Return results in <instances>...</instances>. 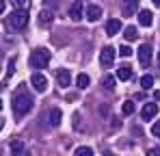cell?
Wrapping results in <instances>:
<instances>
[{"label": "cell", "mask_w": 160, "mask_h": 156, "mask_svg": "<svg viewBox=\"0 0 160 156\" xmlns=\"http://www.w3.org/2000/svg\"><path fill=\"white\" fill-rule=\"evenodd\" d=\"M30 108H32V98L28 96L24 89H20V91L15 93V98H13V113H15V117L26 115Z\"/></svg>", "instance_id": "1"}, {"label": "cell", "mask_w": 160, "mask_h": 156, "mask_svg": "<svg viewBox=\"0 0 160 156\" xmlns=\"http://www.w3.org/2000/svg\"><path fill=\"white\" fill-rule=\"evenodd\" d=\"M136 7H138V0H121V13L126 18H132L136 13Z\"/></svg>", "instance_id": "8"}, {"label": "cell", "mask_w": 160, "mask_h": 156, "mask_svg": "<svg viewBox=\"0 0 160 156\" xmlns=\"http://www.w3.org/2000/svg\"><path fill=\"white\" fill-rule=\"evenodd\" d=\"M156 115H158V104H156V102H147L145 106H143V111H141V117L147 119V122L154 119Z\"/></svg>", "instance_id": "7"}, {"label": "cell", "mask_w": 160, "mask_h": 156, "mask_svg": "<svg viewBox=\"0 0 160 156\" xmlns=\"http://www.w3.org/2000/svg\"><path fill=\"white\" fill-rule=\"evenodd\" d=\"M119 54H121V56H132V48H130V46H121V48H119Z\"/></svg>", "instance_id": "25"}, {"label": "cell", "mask_w": 160, "mask_h": 156, "mask_svg": "<svg viewBox=\"0 0 160 156\" xmlns=\"http://www.w3.org/2000/svg\"><path fill=\"white\" fill-rule=\"evenodd\" d=\"M117 78H119V80H130V78H132V67H130V65H119Z\"/></svg>", "instance_id": "13"}, {"label": "cell", "mask_w": 160, "mask_h": 156, "mask_svg": "<svg viewBox=\"0 0 160 156\" xmlns=\"http://www.w3.org/2000/svg\"><path fill=\"white\" fill-rule=\"evenodd\" d=\"M0 111H2V100H0Z\"/></svg>", "instance_id": "33"}, {"label": "cell", "mask_w": 160, "mask_h": 156, "mask_svg": "<svg viewBox=\"0 0 160 156\" xmlns=\"http://www.w3.org/2000/svg\"><path fill=\"white\" fill-rule=\"evenodd\" d=\"M4 11V0H0V13Z\"/></svg>", "instance_id": "28"}, {"label": "cell", "mask_w": 160, "mask_h": 156, "mask_svg": "<svg viewBox=\"0 0 160 156\" xmlns=\"http://www.w3.org/2000/svg\"><path fill=\"white\" fill-rule=\"evenodd\" d=\"M134 108H136V106H134V102H130V100H128V102H123V106H121L123 115H132V113H134Z\"/></svg>", "instance_id": "22"}, {"label": "cell", "mask_w": 160, "mask_h": 156, "mask_svg": "<svg viewBox=\"0 0 160 156\" xmlns=\"http://www.w3.org/2000/svg\"><path fill=\"white\" fill-rule=\"evenodd\" d=\"M2 126H4V119H0V130H2Z\"/></svg>", "instance_id": "30"}, {"label": "cell", "mask_w": 160, "mask_h": 156, "mask_svg": "<svg viewBox=\"0 0 160 156\" xmlns=\"http://www.w3.org/2000/svg\"><path fill=\"white\" fill-rule=\"evenodd\" d=\"M154 96H156V100H160V91H156V93H154Z\"/></svg>", "instance_id": "29"}, {"label": "cell", "mask_w": 160, "mask_h": 156, "mask_svg": "<svg viewBox=\"0 0 160 156\" xmlns=\"http://www.w3.org/2000/svg\"><path fill=\"white\" fill-rule=\"evenodd\" d=\"M149 61H152V46L149 44H143L138 48V63H141V67H147Z\"/></svg>", "instance_id": "5"}, {"label": "cell", "mask_w": 160, "mask_h": 156, "mask_svg": "<svg viewBox=\"0 0 160 156\" xmlns=\"http://www.w3.org/2000/svg\"><path fill=\"white\" fill-rule=\"evenodd\" d=\"M56 82H58V87H69L72 85V74L67 72V70H58L56 72Z\"/></svg>", "instance_id": "9"}, {"label": "cell", "mask_w": 160, "mask_h": 156, "mask_svg": "<svg viewBox=\"0 0 160 156\" xmlns=\"http://www.w3.org/2000/svg\"><path fill=\"white\" fill-rule=\"evenodd\" d=\"M106 156H112V154H106Z\"/></svg>", "instance_id": "34"}, {"label": "cell", "mask_w": 160, "mask_h": 156, "mask_svg": "<svg viewBox=\"0 0 160 156\" xmlns=\"http://www.w3.org/2000/svg\"><path fill=\"white\" fill-rule=\"evenodd\" d=\"M152 2H154V4H158V7H160V0H152Z\"/></svg>", "instance_id": "31"}, {"label": "cell", "mask_w": 160, "mask_h": 156, "mask_svg": "<svg viewBox=\"0 0 160 156\" xmlns=\"http://www.w3.org/2000/svg\"><path fill=\"white\" fill-rule=\"evenodd\" d=\"M158 154H160L158 148H152V150H147V156H158Z\"/></svg>", "instance_id": "27"}, {"label": "cell", "mask_w": 160, "mask_h": 156, "mask_svg": "<svg viewBox=\"0 0 160 156\" xmlns=\"http://www.w3.org/2000/svg\"><path fill=\"white\" fill-rule=\"evenodd\" d=\"M115 82H117V78H115V76H106V78H104V89L112 91V89H115Z\"/></svg>", "instance_id": "21"}, {"label": "cell", "mask_w": 160, "mask_h": 156, "mask_svg": "<svg viewBox=\"0 0 160 156\" xmlns=\"http://www.w3.org/2000/svg\"><path fill=\"white\" fill-rule=\"evenodd\" d=\"M30 85L35 87V91L43 93V91L48 89V78L43 76V74H32V78H30Z\"/></svg>", "instance_id": "6"}, {"label": "cell", "mask_w": 160, "mask_h": 156, "mask_svg": "<svg viewBox=\"0 0 160 156\" xmlns=\"http://www.w3.org/2000/svg\"><path fill=\"white\" fill-rule=\"evenodd\" d=\"M123 35H126V39H128V41H132V39H136V35H138V33H136V28H134V26H128Z\"/></svg>", "instance_id": "23"}, {"label": "cell", "mask_w": 160, "mask_h": 156, "mask_svg": "<svg viewBox=\"0 0 160 156\" xmlns=\"http://www.w3.org/2000/svg\"><path fill=\"white\" fill-rule=\"evenodd\" d=\"M52 20H54V15L50 11H41V13H39V26H50Z\"/></svg>", "instance_id": "16"}, {"label": "cell", "mask_w": 160, "mask_h": 156, "mask_svg": "<svg viewBox=\"0 0 160 156\" xmlns=\"http://www.w3.org/2000/svg\"><path fill=\"white\" fill-rule=\"evenodd\" d=\"M141 87H143V89H152V87H154V76L145 74V76L141 78Z\"/></svg>", "instance_id": "19"}, {"label": "cell", "mask_w": 160, "mask_h": 156, "mask_svg": "<svg viewBox=\"0 0 160 156\" xmlns=\"http://www.w3.org/2000/svg\"><path fill=\"white\" fill-rule=\"evenodd\" d=\"M69 18H72L74 22H80V20H82V2H80V0H76V2L69 7Z\"/></svg>", "instance_id": "10"}, {"label": "cell", "mask_w": 160, "mask_h": 156, "mask_svg": "<svg viewBox=\"0 0 160 156\" xmlns=\"http://www.w3.org/2000/svg\"><path fill=\"white\" fill-rule=\"evenodd\" d=\"M28 24V11L26 9H20V11H13L9 18H7V26L9 28H15V30H22Z\"/></svg>", "instance_id": "2"}, {"label": "cell", "mask_w": 160, "mask_h": 156, "mask_svg": "<svg viewBox=\"0 0 160 156\" xmlns=\"http://www.w3.org/2000/svg\"><path fill=\"white\" fill-rule=\"evenodd\" d=\"M26 2H28V0H11V4L15 7V11H20V9H26Z\"/></svg>", "instance_id": "24"}, {"label": "cell", "mask_w": 160, "mask_h": 156, "mask_svg": "<svg viewBox=\"0 0 160 156\" xmlns=\"http://www.w3.org/2000/svg\"><path fill=\"white\" fill-rule=\"evenodd\" d=\"M115 48L112 46H104L102 52H100V63H102V67H112V63H115Z\"/></svg>", "instance_id": "4"}, {"label": "cell", "mask_w": 160, "mask_h": 156, "mask_svg": "<svg viewBox=\"0 0 160 156\" xmlns=\"http://www.w3.org/2000/svg\"><path fill=\"white\" fill-rule=\"evenodd\" d=\"M61 111L58 108H52L50 111V115H48V122H50V126H61Z\"/></svg>", "instance_id": "15"}, {"label": "cell", "mask_w": 160, "mask_h": 156, "mask_svg": "<svg viewBox=\"0 0 160 156\" xmlns=\"http://www.w3.org/2000/svg\"><path fill=\"white\" fill-rule=\"evenodd\" d=\"M48 63H50V52L46 50V48L32 50V54H30V67L41 70V67H48Z\"/></svg>", "instance_id": "3"}, {"label": "cell", "mask_w": 160, "mask_h": 156, "mask_svg": "<svg viewBox=\"0 0 160 156\" xmlns=\"http://www.w3.org/2000/svg\"><path fill=\"white\" fill-rule=\"evenodd\" d=\"M158 67H160V52H158Z\"/></svg>", "instance_id": "32"}, {"label": "cell", "mask_w": 160, "mask_h": 156, "mask_svg": "<svg viewBox=\"0 0 160 156\" xmlns=\"http://www.w3.org/2000/svg\"><path fill=\"white\" fill-rule=\"evenodd\" d=\"M119 30H121V22L119 20H108L106 22V35L108 37H115Z\"/></svg>", "instance_id": "12"}, {"label": "cell", "mask_w": 160, "mask_h": 156, "mask_svg": "<svg viewBox=\"0 0 160 156\" xmlns=\"http://www.w3.org/2000/svg\"><path fill=\"white\" fill-rule=\"evenodd\" d=\"M89 82H91V78L87 76V74H78V76H76V85H78L80 89H87Z\"/></svg>", "instance_id": "18"}, {"label": "cell", "mask_w": 160, "mask_h": 156, "mask_svg": "<svg viewBox=\"0 0 160 156\" xmlns=\"http://www.w3.org/2000/svg\"><path fill=\"white\" fill-rule=\"evenodd\" d=\"M138 24L141 26H152V11L149 9H143L138 13Z\"/></svg>", "instance_id": "14"}, {"label": "cell", "mask_w": 160, "mask_h": 156, "mask_svg": "<svg viewBox=\"0 0 160 156\" xmlns=\"http://www.w3.org/2000/svg\"><path fill=\"white\" fill-rule=\"evenodd\" d=\"M100 18H102V7L91 4V7L87 9V20H89V22H98Z\"/></svg>", "instance_id": "11"}, {"label": "cell", "mask_w": 160, "mask_h": 156, "mask_svg": "<svg viewBox=\"0 0 160 156\" xmlns=\"http://www.w3.org/2000/svg\"><path fill=\"white\" fill-rule=\"evenodd\" d=\"M152 134H154V137H160V119H158V122H154V126H152Z\"/></svg>", "instance_id": "26"}, {"label": "cell", "mask_w": 160, "mask_h": 156, "mask_svg": "<svg viewBox=\"0 0 160 156\" xmlns=\"http://www.w3.org/2000/svg\"><path fill=\"white\" fill-rule=\"evenodd\" d=\"M74 156H93V150H91V148H84V145H80V148H76Z\"/></svg>", "instance_id": "20"}, {"label": "cell", "mask_w": 160, "mask_h": 156, "mask_svg": "<svg viewBox=\"0 0 160 156\" xmlns=\"http://www.w3.org/2000/svg\"><path fill=\"white\" fill-rule=\"evenodd\" d=\"M11 152H13V156H24V143L22 141H13L11 143Z\"/></svg>", "instance_id": "17"}]
</instances>
